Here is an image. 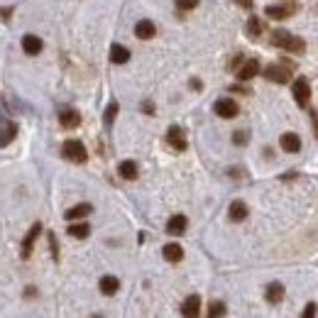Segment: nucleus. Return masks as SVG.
<instances>
[{
	"label": "nucleus",
	"mask_w": 318,
	"mask_h": 318,
	"mask_svg": "<svg viewBox=\"0 0 318 318\" xmlns=\"http://www.w3.org/2000/svg\"><path fill=\"white\" fill-rule=\"evenodd\" d=\"M272 44L279 47V49H289V52H294V54H301V52L306 49V42L301 37H294V35L286 32V30H274V32H272Z\"/></svg>",
	"instance_id": "nucleus-1"
},
{
	"label": "nucleus",
	"mask_w": 318,
	"mask_h": 318,
	"mask_svg": "<svg viewBox=\"0 0 318 318\" xmlns=\"http://www.w3.org/2000/svg\"><path fill=\"white\" fill-rule=\"evenodd\" d=\"M61 154H64L69 162H76V164H83V162L88 159V152L83 147V142H78V140H66L64 147H61Z\"/></svg>",
	"instance_id": "nucleus-2"
},
{
	"label": "nucleus",
	"mask_w": 318,
	"mask_h": 318,
	"mask_svg": "<svg viewBox=\"0 0 318 318\" xmlns=\"http://www.w3.org/2000/svg\"><path fill=\"white\" fill-rule=\"evenodd\" d=\"M291 91H294V98H296V103H299L301 108H306V105L311 103V83H308L306 76H299V78L294 81Z\"/></svg>",
	"instance_id": "nucleus-3"
},
{
	"label": "nucleus",
	"mask_w": 318,
	"mask_h": 318,
	"mask_svg": "<svg viewBox=\"0 0 318 318\" xmlns=\"http://www.w3.org/2000/svg\"><path fill=\"white\" fill-rule=\"evenodd\" d=\"M296 3H277V5H269L264 13H267V18H272V20H284V18H289V15H294L296 13Z\"/></svg>",
	"instance_id": "nucleus-4"
},
{
	"label": "nucleus",
	"mask_w": 318,
	"mask_h": 318,
	"mask_svg": "<svg viewBox=\"0 0 318 318\" xmlns=\"http://www.w3.org/2000/svg\"><path fill=\"white\" fill-rule=\"evenodd\" d=\"M213 111L218 118H225V120H230V118H235L238 115V103L233 100V98H221V100H216V105H213Z\"/></svg>",
	"instance_id": "nucleus-5"
},
{
	"label": "nucleus",
	"mask_w": 318,
	"mask_h": 318,
	"mask_svg": "<svg viewBox=\"0 0 318 318\" xmlns=\"http://www.w3.org/2000/svg\"><path fill=\"white\" fill-rule=\"evenodd\" d=\"M167 142L174 147V150H179V152H184L188 147L186 135H184V130H181L179 125H171V128L167 130Z\"/></svg>",
	"instance_id": "nucleus-6"
},
{
	"label": "nucleus",
	"mask_w": 318,
	"mask_h": 318,
	"mask_svg": "<svg viewBox=\"0 0 318 318\" xmlns=\"http://www.w3.org/2000/svg\"><path fill=\"white\" fill-rule=\"evenodd\" d=\"M181 316L184 318H201V296H198V294L186 296V301L181 303Z\"/></svg>",
	"instance_id": "nucleus-7"
},
{
	"label": "nucleus",
	"mask_w": 318,
	"mask_h": 318,
	"mask_svg": "<svg viewBox=\"0 0 318 318\" xmlns=\"http://www.w3.org/2000/svg\"><path fill=\"white\" fill-rule=\"evenodd\" d=\"M15 135H18V125H15L13 120L3 118V120H0V147H8V145L15 140Z\"/></svg>",
	"instance_id": "nucleus-8"
},
{
	"label": "nucleus",
	"mask_w": 318,
	"mask_h": 318,
	"mask_svg": "<svg viewBox=\"0 0 318 318\" xmlns=\"http://www.w3.org/2000/svg\"><path fill=\"white\" fill-rule=\"evenodd\" d=\"M39 233H42V223H35L30 228V233L25 235V240H22V252H20L22 260H27V257L32 255V247H35V240H37Z\"/></svg>",
	"instance_id": "nucleus-9"
},
{
	"label": "nucleus",
	"mask_w": 318,
	"mask_h": 318,
	"mask_svg": "<svg viewBox=\"0 0 318 318\" xmlns=\"http://www.w3.org/2000/svg\"><path fill=\"white\" fill-rule=\"evenodd\" d=\"M264 78L267 81H274V83H289L291 81V74L284 66H267L264 69Z\"/></svg>",
	"instance_id": "nucleus-10"
},
{
	"label": "nucleus",
	"mask_w": 318,
	"mask_h": 318,
	"mask_svg": "<svg viewBox=\"0 0 318 318\" xmlns=\"http://www.w3.org/2000/svg\"><path fill=\"white\" fill-rule=\"evenodd\" d=\"M59 123H61V128L74 130V128L81 125V115H78V111H74V108H64V111L59 113Z\"/></svg>",
	"instance_id": "nucleus-11"
},
{
	"label": "nucleus",
	"mask_w": 318,
	"mask_h": 318,
	"mask_svg": "<svg viewBox=\"0 0 318 318\" xmlns=\"http://www.w3.org/2000/svg\"><path fill=\"white\" fill-rule=\"evenodd\" d=\"M186 225H188V218H186V216L176 213V216H171V218H169L167 233H169V235H184V233H186Z\"/></svg>",
	"instance_id": "nucleus-12"
},
{
	"label": "nucleus",
	"mask_w": 318,
	"mask_h": 318,
	"mask_svg": "<svg viewBox=\"0 0 318 318\" xmlns=\"http://www.w3.org/2000/svg\"><path fill=\"white\" fill-rule=\"evenodd\" d=\"M279 145H281V150L284 152H299L301 150V137L296 135V132H284L279 137Z\"/></svg>",
	"instance_id": "nucleus-13"
},
{
	"label": "nucleus",
	"mask_w": 318,
	"mask_h": 318,
	"mask_svg": "<svg viewBox=\"0 0 318 318\" xmlns=\"http://www.w3.org/2000/svg\"><path fill=\"white\" fill-rule=\"evenodd\" d=\"M257 74H260L257 59H247V61H243V66L238 69V78H240V81H250V78H255Z\"/></svg>",
	"instance_id": "nucleus-14"
},
{
	"label": "nucleus",
	"mask_w": 318,
	"mask_h": 318,
	"mask_svg": "<svg viewBox=\"0 0 318 318\" xmlns=\"http://www.w3.org/2000/svg\"><path fill=\"white\" fill-rule=\"evenodd\" d=\"M22 49H25V54L37 56L39 52L44 49V44H42V39L35 37V35H25V37H22Z\"/></svg>",
	"instance_id": "nucleus-15"
},
{
	"label": "nucleus",
	"mask_w": 318,
	"mask_h": 318,
	"mask_svg": "<svg viewBox=\"0 0 318 318\" xmlns=\"http://www.w3.org/2000/svg\"><path fill=\"white\" fill-rule=\"evenodd\" d=\"M154 32H157V27H154L152 20H140V22L135 25V35H137L140 39H152L154 37Z\"/></svg>",
	"instance_id": "nucleus-16"
},
{
	"label": "nucleus",
	"mask_w": 318,
	"mask_h": 318,
	"mask_svg": "<svg viewBox=\"0 0 318 318\" xmlns=\"http://www.w3.org/2000/svg\"><path fill=\"white\" fill-rule=\"evenodd\" d=\"M162 252H164V260H167V262H181V260H184V247L176 245V243L164 245Z\"/></svg>",
	"instance_id": "nucleus-17"
},
{
	"label": "nucleus",
	"mask_w": 318,
	"mask_h": 318,
	"mask_svg": "<svg viewBox=\"0 0 318 318\" xmlns=\"http://www.w3.org/2000/svg\"><path fill=\"white\" fill-rule=\"evenodd\" d=\"M91 210H93V206H91V203H78V206L69 208V210L64 213V218H66V221H78V218H86Z\"/></svg>",
	"instance_id": "nucleus-18"
},
{
	"label": "nucleus",
	"mask_w": 318,
	"mask_h": 318,
	"mask_svg": "<svg viewBox=\"0 0 318 318\" xmlns=\"http://www.w3.org/2000/svg\"><path fill=\"white\" fill-rule=\"evenodd\" d=\"M264 296H267L269 303H281V301H284V286H281L279 281H272V284L267 286Z\"/></svg>",
	"instance_id": "nucleus-19"
},
{
	"label": "nucleus",
	"mask_w": 318,
	"mask_h": 318,
	"mask_svg": "<svg viewBox=\"0 0 318 318\" xmlns=\"http://www.w3.org/2000/svg\"><path fill=\"white\" fill-rule=\"evenodd\" d=\"M111 61L113 64H128V61H130V49H125L123 44H113L111 47Z\"/></svg>",
	"instance_id": "nucleus-20"
},
{
	"label": "nucleus",
	"mask_w": 318,
	"mask_h": 318,
	"mask_svg": "<svg viewBox=\"0 0 318 318\" xmlns=\"http://www.w3.org/2000/svg\"><path fill=\"white\" fill-rule=\"evenodd\" d=\"M228 216H230V221H245L247 218V206H245L243 201H233L230 208H228Z\"/></svg>",
	"instance_id": "nucleus-21"
},
{
	"label": "nucleus",
	"mask_w": 318,
	"mask_h": 318,
	"mask_svg": "<svg viewBox=\"0 0 318 318\" xmlns=\"http://www.w3.org/2000/svg\"><path fill=\"white\" fill-rule=\"evenodd\" d=\"M118 174H120L123 179H128V181H135V179H137V164L130 162V159H125V162H120Z\"/></svg>",
	"instance_id": "nucleus-22"
},
{
	"label": "nucleus",
	"mask_w": 318,
	"mask_h": 318,
	"mask_svg": "<svg viewBox=\"0 0 318 318\" xmlns=\"http://www.w3.org/2000/svg\"><path fill=\"white\" fill-rule=\"evenodd\" d=\"M69 235H71V238H78V240H83V238L91 235V225L88 223H71L69 225Z\"/></svg>",
	"instance_id": "nucleus-23"
},
{
	"label": "nucleus",
	"mask_w": 318,
	"mask_h": 318,
	"mask_svg": "<svg viewBox=\"0 0 318 318\" xmlns=\"http://www.w3.org/2000/svg\"><path fill=\"white\" fill-rule=\"evenodd\" d=\"M98 286H100V291H103L105 296H113V294H115V291L120 289V281L115 279V277H103Z\"/></svg>",
	"instance_id": "nucleus-24"
},
{
	"label": "nucleus",
	"mask_w": 318,
	"mask_h": 318,
	"mask_svg": "<svg viewBox=\"0 0 318 318\" xmlns=\"http://www.w3.org/2000/svg\"><path fill=\"white\" fill-rule=\"evenodd\" d=\"M262 30H264V25H262V20H260V18H250V20H247V35H250V37H260V35H262Z\"/></svg>",
	"instance_id": "nucleus-25"
},
{
	"label": "nucleus",
	"mask_w": 318,
	"mask_h": 318,
	"mask_svg": "<svg viewBox=\"0 0 318 318\" xmlns=\"http://www.w3.org/2000/svg\"><path fill=\"white\" fill-rule=\"evenodd\" d=\"M223 316H225V303L223 301H210L206 318H223Z\"/></svg>",
	"instance_id": "nucleus-26"
},
{
	"label": "nucleus",
	"mask_w": 318,
	"mask_h": 318,
	"mask_svg": "<svg viewBox=\"0 0 318 318\" xmlns=\"http://www.w3.org/2000/svg\"><path fill=\"white\" fill-rule=\"evenodd\" d=\"M115 115H118V103H111V105L105 108V115H103V123H105V125H113Z\"/></svg>",
	"instance_id": "nucleus-27"
},
{
	"label": "nucleus",
	"mask_w": 318,
	"mask_h": 318,
	"mask_svg": "<svg viewBox=\"0 0 318 318\" xmlns=\"http://www.w3.org/2000/svg\"><path fill=\"white\" fill-rule=\"evenodd\" d=\"M247 140H250V135L245 130H238V132H233V142L238 145V147H243V145H247Z\"/></svg>",
	"instance_id": "nucleus-28"
},
{
	"label": "nucleus",
	"mask_w": 318,
	"mask_h": 318,
	"mask_svg": "<svg viewBox=\"0 0 318 318\" xmlns=\"http://www.w3.org/2000/svg\"><path fill=\"white\" fill-rule=\"evenodd\" d=\"M316 311L318 306L311 301V303H306V308H303V313H301V318H316Z\"/></svg>",
	"instance_id": "nucleus-29"
},
{
	"label": "nucleus",
	"mask_w": 318,
	"mask_h": 318,
	"mask_svg": "<svg viewBox=\"0 0 318 318\" xmlns=\"http://www.w3.org/2000/svg\"><path fill=\"white\" fill-rule=\"evenodd\" d=\"M198 5V0H176V8L179 10H193Z\"/></svg>",
	"instance_id": "nucleus-30"
},
{
	"label": "nucleus",
	"mask_w": 318,
	"mask_h": 318,
	"mask_svg": "<svg viewBox=\"0 0 318 318\" xmlns=\"http://www.w3.org/2000/svg\"><path fill=\"white\" fill-rule=\"evenodd\" d=\"M49 245H52V255H54V260H59V245H56L54 233H49Z\"/></svg>",
	"instance_id": "nucleus-31"
},
{
	"label": "nucleus",
	"mask_w": 318,
	"mask_h": 318,
	"mask_svg": "<svg viewBox=\"0 0 318 318\" xmlns=\"http://www.w3.org/2000/svg\"><path fill=\"white\" fill-rule=\"evenodd\" d=\"M13 15V8H0V18L5 20V18H10Z\"/></svg>",
	"instance_id": "nucleus-32"
},
{
	"label": "nucleus",
	"mask_w": 318,
	"mask_h": 318,
	"mask_svg": "<svg viewBox=\"0 0 318 318\" xmlns=\"http://www.w3.org/2000/svg\"><path fill=\"white\" fill-rule=\"evenodd\" d=\"M311 120H313V128H316V137H318V111H311Z\"/></svg>",
	"instance_id": "nucleus-33"
},
{
	"label": "nucleus",
	"mask_w": 318,
	"mask_h": 318,
	"mask_svg": "<svg viewBox=\"0 0 318 318\" xmlns=\"http://www.w3.org/2000/svg\"><path fill=\"white\" fill-rule=\"evenodd\" d=\"M235 3H240L245 10H252V0H235Z\"/></svg>",
	"instance_id": "nucleus-34"
},
{
	"label": "nucleus",
	"mask_w": 318,
	"mask_h": 318,
	"mask_svg": "<svg viewBox=\"0 0 318 318\" xmlns=\"http://www.w3.org/2000/svg\"><path fill=\"white\" fill-rule=\"evenodd\" d=\"M142 111H145V113H154V105H152V103H142Z\"/></svg>",
	"instance_id": "nucleus-35"
},
{
	"label": "nucleus",
	"mask_w": 318,
	"mask_h": 318,
	"mask_svg": "<svg viewBox=\"0 0 318 318\" xmlns=\"http://www.w3.org/2000/svg\"><path fill=\"white\" fill-rule=\"evenodd\" d=\"M191 86H193L196 91H201V81H198V78H193V81H191Z\"/></svg>",
	"instance_id": "nucleus-36"
}]
</instances>
